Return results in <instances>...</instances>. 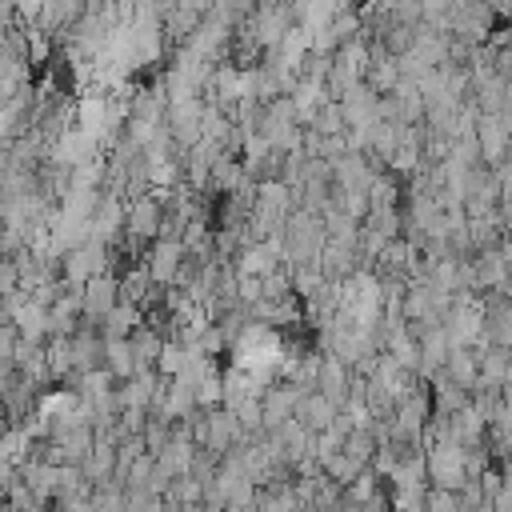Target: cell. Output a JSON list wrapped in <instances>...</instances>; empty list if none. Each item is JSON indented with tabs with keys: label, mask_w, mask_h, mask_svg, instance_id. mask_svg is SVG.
Masks as SVG:
<instances>
[{
	"label": "cell",
	"mask_w": 512,
	"mask_h": 512,
	"mask_svg": "<svg viewBox=\"0 0 512 512\" xmlns=\"http://www.w3.org/2000/svg\"><path fill=\"white\" fill-rule=\"evenodd\" d=\"M100 272V244L96 240H80L64 252V268H60V280L68 288H84L92 276Z\"/></svg>",
	"instance_id": "1"
},
{
	"label": "cell",
	"mask_w": 512,
	"mask_h": 512,
	"mask_svg": "<svg viewBox=\"0 0 512 512\" xmlns=\"http://www.w3.org/2000/svg\"><path fill=\"white\" fill-rule=\"evenodd\" d=\"M116 304V284L108 280V276H92L84 288H80V308H84V320H104V312Z\"/></svg>",
	"instance_id": "2"
},
{
	"label": "cell",
	"mask_w": 512,
	"mask_h": 512,
	"mask_svg": "<svg viewBox=\"0 0 512 512\" xmlns=\"http://www.w3.org/2000/svg\"><path fill=\"white\" fill-rule=\"evenodd\" d=\"M156 224H160V208H156V200H136V204L128 208V236L144 240V236L156 232Z\"/></svg>",
	"instance_id": "3"
},
{
	"label": "cell",
	"mask_w": 512,
	"mask_h": 512,
	"mask_svg": "<svg viewBox=\"0 0 512 512\" xmlns=\"http://www.w3.org/2000/svg\"><path fill=\"white\" fill-rule=\"evenodd\" d=\"M176 264H180V248H176V244H160V248L152 252V276H156V280H168V276L176 272Z\"/></svg>",
	"instance_id": "4"
},
{
	"label": "cell",
	"mask_w": 512,
	"mask_h": 512,
	"mask_svg": "<svg viewBox=\"0 0 512 512\" xmlns=\"http://www.w3.org/2000/svg\"><path fill=\"white\" fill-rule=\"evenodd\" d=\"M84 4H96V0H84Z\"/></svg>",
	"instance_id": "5"
}]
</instances>
